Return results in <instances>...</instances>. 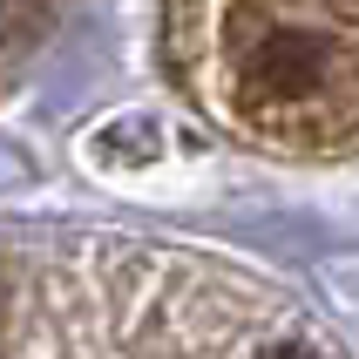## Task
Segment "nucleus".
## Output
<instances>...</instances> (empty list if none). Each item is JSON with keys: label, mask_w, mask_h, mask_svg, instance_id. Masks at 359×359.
<instances>
[{"label": "nucleus", "mask_w": 359, "mask_h": 359, "mask_svg": "<svg viewBox=\"0 0 359 359\" xmlns=\"http://www.w3.org/2000/svg\"><path fill=\"white\" fill-rule=\"evenodd\" d=\"M0 359H359L285 285L183 244L0 238Z\"/></svg>", "instance_id": "obj_1"}, {"label": "nucleus", "mask_w": 359, "mask_h": 359, "mask_svg": "<svg viewBox=\"0 0 359 359\" xmlns=\"http://www.w3.org/2000/svg\"><path fill=\"white\" fill-rule=\"evenodd\" d=\"M183 102L285 163L359 156V0H163Z\"/></svg>", "instance_id": "obj_2"}, {"label": "nucleus", "mask_w": 359, "mask_h": 359, "mask_svg": "<svg viewBox=\"0 0 359 359\" xmlns=\"http://www.w3.org/2000/svg\"><path fill=\"white\" fill-rule=\"evenodd\" d=\"M81 7H88V0H0V95L48 55V41H55Z\"/></svg>", "instance_id": "obj_3"}]
</instances>
